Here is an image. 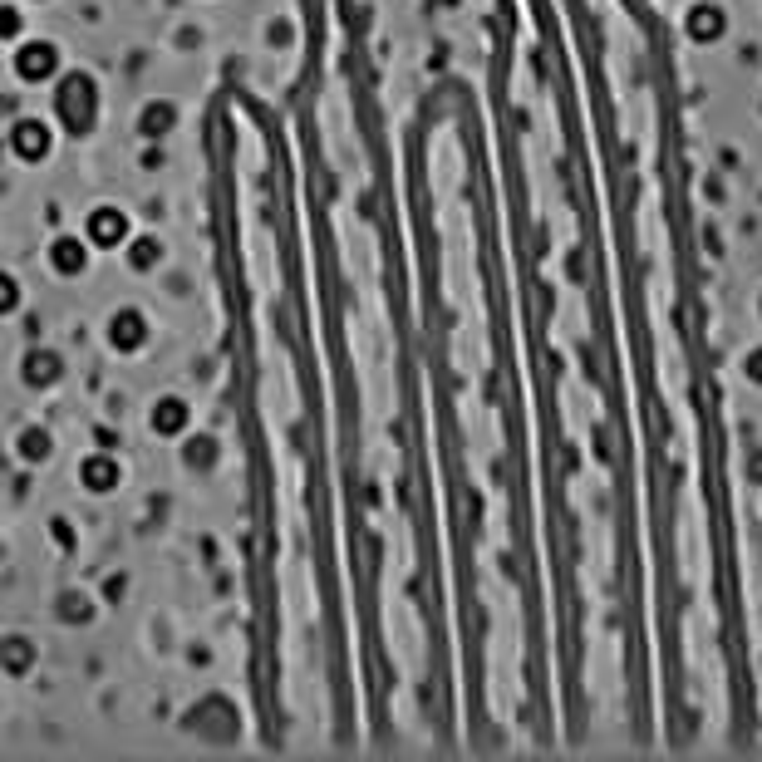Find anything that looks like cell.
<instances>
[{"instance_id":"cell-2","label":"cell","mask_w":762,"mask_h":762,"mask_svg":"<svg viewBox=\"0 0 762 762\" xmlns=\"http://www.w3.org/2000/svg\"><path fill=\"white\" fill-rule=\"evenodd\" d=\"M748 374H753V379H762V350L748 359Z\"/></svg>"},{"instance_id":"cell-1","label":"cell","mask_w":762,"mask_h":762,"mask_svg":"<svg viewBox=\"0 0 762 762\" xmlns=\"http://www.w3.org/2000/svg\"><path fill=\"white\" fill-rule=\"evenodd\" d=\"M689 30H694L699 40H713V35L723 30V15H718L713 5H699V10H694V20H689Z\"/></svg>"}]
</instances>
